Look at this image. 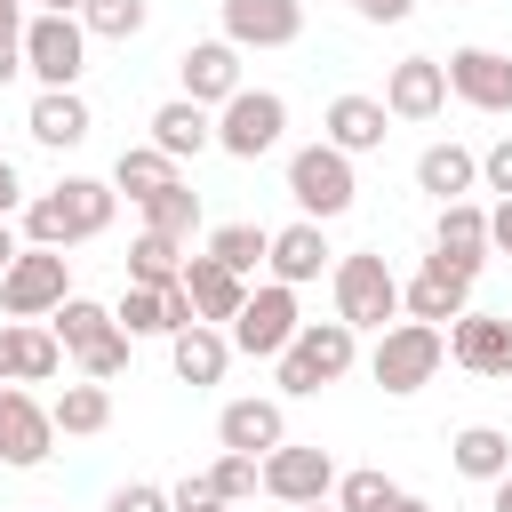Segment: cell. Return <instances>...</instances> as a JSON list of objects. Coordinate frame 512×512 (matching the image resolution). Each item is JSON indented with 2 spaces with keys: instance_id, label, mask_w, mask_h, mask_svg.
<instances>
[{
  "instance_id": "e575fe53",
  "label": "cell",
  "mask_w": 512,
  "mask_h": 512,
  "mask_svg": "<svg viewBox=\"0 0 512 512\" xmlns=\"http://www.w3.org/2000/svg\"><path fill=\"white\" fill-rule=\"evenodd\" d=\"M112 320L128 328V336H176V312H168V288H120V304H112Z\"/></svg>"
},
{
  "instance_id": "9a60e30c",
  "label": "cell",
  "mask_w": 512,
  "mask_h": 512,
  "mask_svg": "<svg viewBox=\"0 0 512 512\" xmlns=\"http://www.w3.org/2000/svg\"><path fill=\"white\" fill-rule=\"evenodd\" d=\"M448 360L472 376H512V312H464L448 320Z\"/></svg>"
},
{
  "instance_id": "f1b7e54d",
  "label": "cell",
  "mask_w": 512,
  "mask_h": 512,
  "mask_svg": "<svg viewBox=\"0 0 512 512\" xmlns=\"http://www.w3.org/2000/svg\"><path fill=\"white\" fill-rule=\"evenodd\" d=\"M448 464L464 472V480H504L512 472V432H496V424H464L456 440H448Z\"/></svg>"
},
{
  "instance_id": "5b68a950",
  "label": "cell",
  "mask_w": 512,
  "mask_h": 512,
  "mask_svg": "<svg viewBox=\"0 0 512 512\" xmlns=\"http://www.w3.org/2000/svg\"><path fill=\"white\" fill-rule=\"evenodd\" d=\"M440 360H448V336H440L432 320H392V328L376 336V352H368V376H376L392 400H408V392H424V384L440 376Z\"/></svg>"
},
{
  "instance_id": "4fadbf2b",
  "label": "cell",
  "mask_w": 512,
  "mask_h": 512,
  "mask_svg": "<svg viewBox=\"0 0 512 512\" xmlns=\"http://www.w3.org/2000/svg\"><path fill=\"white\" fill-rule=\"evenodd\" d=\"M48 448H56V416L24 384H0V464L32 472V464H48Z\"/></svg>"
},
{
  "instance_id": "83f0119b",
  "label": "cell",
  "mask_w": 512,
  "mask_h": 512,
  "mask_svg": "<svg viewBox=\"0 0 512 512\" xmlns=\"http://www.w3.org/2000/svg\"><path fill=\"white\" fill-rule=\"evenodd\" d=\"M472 184H480V152H464V144H424V152H416V192H432V200H472Z\"/></svg>"
},
{
  "instance_id": "603a6c76",
  "label": "cell",
  "mask_w": 512,
  "mask_h": 512,
  "mask_svg": "<svg viewBox=\"0 0 512 512\" xmlns=\"http://www.w3.org/2000/svg\"><path fill=\"white\" fill-rule=\"evenodd\" d=\"M24 128H32V144H48V152H72V144H88V96L80 88H40L32 96V112H24Z\"/></svg>"
},
{
  "instance_id": "ab89813d",
  "label": "cell",
  "mask_w": 512,
  "mask_h": 512,
  "mask_svg": "<svg viewBox=\"0 0 512 512\" xmlns=\"http://www.w3.org/2000/svg\"><path fill=\"white\" fill-rule=\"evenodd\" d=\"M104 512H176V504H168V488L128 480V488H112V496H104Z\"/></svg>"
},
{
  "instance_id": "c3c4849f",
  "label": "cell",
  "mask_w": 512,
  "mask_h": 512,
  "mask_svg": "<svg viewBox=\"0 0 512 512\" xmlns=\"http://www.w3.org/2000/svg\"><path fill=\"white\" fill-rule=\"evenodd\" d=\"M0 32H24V0H0Z\"/></svg>"
},
{
  "instance_id": "7a4b0ae2",
  "label": "cell",
  "mask_w": 512,
  "mask_h": 512,
  "mask_svg": "<svg viewBox=\"0 0 512 512\" xmlns=\"http://www.w3.org/2000/svg\"><path fill=\"white\" fill-rule=\"evenodd\" d=\"M352 360H360V328L352 320H304L296 344L272 360V384H280V400H312L320 384L352 376Z\"/></svg>"
},
{
  "instance_id": "ee69618b",
  "label": "cell",
  "mask_w": 512,
  "mask_h": 512,
  "mask_svg": "<svg viewBox=\"0 0 512 512\" xmlns=\"http://www.w3.org/2000/svg\"><path fill=\"white\" fill-rule=\"evenodd\" d=\"M24 208V176H16V160H0V216H16Z\"/></svg>"
},
{
  "instance_id": "f5cc1de1",
  "label": "cell",
  "mask_w": 512,
  "mask_h": 512,
  "mask_svg": "<svg viewBox=\"0 0 512 512\" xmlns=\"http://www.w3.org/2000/svg\"><path fill=\"white\" fill-rule=\"evenodd\" d=\"M224 512H232V504H224Z\"/></svg>"
},
{
  "instance_id": "9c48e42d",
  "label": "cell",
  "mask_w": 512,
  "mask_h": 512,
  "mask_svg": "<svg viewBox=\"0 0 512 512\" xmlns=\"http://www.w3.org/2000/svg\"><path fill=\"white\" fill-rule=\"evenodd\" d=\"M64 296H72L64 248H32V240H24V256L0 272V312H8V320H48Z\"/></svg>"
},
{
  "instance_id": "8992f818",
  "label": "cell",
  "mask_w": 512,
  "mask_h": 512,
  "mask_svg": "<svg viewBox=\"0 0 512 512\" xmlns=\"http://www.w3.org/2000/svg\"><path fill=\"white\" fill-rule=\"evenodd\" d=\"M288 200L312 216V224H328V216H344L352 200H360V176H352V152H336L328 136L320 144H304V152H288Z\"/></svg>"
},
{
  "instance_id": "836d02e7",
  "label": "cell",
  "mask_w": 512,
  "mask_h": 512,
  "mask_svg": "<svg viewBox=\"0 0 512 512\" xmlns=\"http://www.w3.org/2000/svg\"><path fill=\"white\" fill-rule=\"evenodd\" d=\"M208 256L248 280V272H264V256H272V232H264V224H216V232H208Z\"/></svg>"
},
{
  "instance_id": "e0dca14e",
  "label": "cell",
  "mask_w": 512,
  "mask_h": 512,
  "mask_svg": "<svg viewBox=\"0 0 512 512\" xmlns=\"http://www.w3.org/2000/svg\"><path fill=\"white\" fill-rule=\"evenodd\" d=\"M64 368V336L48 320H8L0 328V384H48Z\"/></svg>"
},
{
  "instance_id": "816d5d0a",
  "label": "cell",
  "mask_w": 512,
  "mask_h": 512,
  "mask_svg": "<svg viewBox=\"0 0 512 512\" xmlns=\"http://www.w3.org/2000/svg\"><path fill=\"white\" fill-rule=\"evenodd\" d=\"M296 512H336V504H328V496H320V504H296Z\"/></svg>"
},
{
  "instance_id": "74e56055",
  "label": "cell",
  "mask_w": 512,
  "mask_h": 512,
  "mask_svg": "<svg viewBox=\"0 0 512 512\" xmlns=\"http://www.w3.org/2000/svg\"><path fill=\"white\" fill-rule=\"evenodd\" d=\"M208 472H216V488H224V504H248V496L264 488V456H240V448H224V456H216Z\"/></svg>"
},
{
  "instance_id": "681fc988",
  "label": "cell",
  "mask_w": 512,
  "mask_h": 512,
  "mask_svg": "<svg viewBox=\"0 0 512 512\" xmlns=\"http://www.w3.org/2000/svg\"><path fill=\"white\" fill-rule=\"evenodd\" d=\"M384 512H432V504H424V496H392Z\"/></svg>"
},
{
  "instance_id": "8fae6325",
  "label": "cell",
  "mask_w": 512,
  "mask_h": 512,
  "mask_svg": "<svg viewBox=\"0 0 512 512\" xmlns=\"http://www.w3.org/2000/svg\"><path fill=\"white\" fill-rule=\"evenodd\" d=\"M472 280L480 272H464V264H448V256H424L416 264V280H400V312L408 320H464L472 312Z\"/></svg>"
},
{
  "instance_id": "bcb514c9",
  "label": "cell",
  "mask_w": 512,
  "mask_h": 512,
  "mask_svg": "<svg viewBox=\"0 0 512 512\" xmlns=\"http://www.w3.org/2000/svg\"><path fill=\"white\" fill-rule=\"evenodd\" d=\"M16 256H24V240H16V232H8V216H0V272H8Z\"/></svg>"
},
{
  "instance_id": "d590c367",
  "label": "cell",
  "mask_w": 512,
  "mask_h": 512,
  "mask_svg": "<svg viewBox=\"0 0 512 512\" xmlns=\"http://www.w3.org/2000/svg\"><path fill=\"white\" fill-rule=\"evenodd\" d=\"M144 16H152V0H80L88 40H136V32H144Z\"/></svg>"
},
{
  "instance_id": "f35d334b",
  "label": "cell",
  "mask_w": 512,
  "mask_h": 512,
  "mask_svg": "<svg viewBox=\"0 0 512 512\" xmlns=\"http://www.w3.org/2000/svg\"><path fill=\"white\" fill-rule=\"evenodd\" d=\"M168 504H176V512H224V488H216V472H184V480L168 488Z\"/></svg>"
},
{
  "instance_id": "d6a6232c",
  "label": "cell",
  "mask_w": 512,
  "mask_h": 512,
  "mask_svg": "<svg viewBox=\"0 0 512 512\" xmlns=\"http://www.w3.org/2000/svg\"><path fill=\"white\" fill-rule=\"evenodd\" d=\"M144 208V232H168V240H192L200 232V192L176 176V184H160L152 200H136Z\"/></svg>"
},
{
  "instance_id": "ba28073f",
  "label": "cell",
  "mask_w": 512,
  "mask_h": 512,
  "mask_svg": "<svg viewBox=\"0 0 512 512\" xmlns=\"http://www.w3.org/2000/svg\"><path fill=\"white\" fill-rule=\"evenodd\" d=\"M280 136H288V96L280 88H240L232 104H216V152L264 160Z\"/></svg>"
},
{
  "instance_id": "4dcf8cb0",
  "label": "cell",
  "mask_w": 512,
  "mask_h": 512,
  "mask_svg": "<svg viewBox=\"0 0 512 512\" xmlns=\"http://www.w3.org/2000/svg\"><path fill=\"white\" fill-rule=\"evenodd\" d=\"M48 416H56V432H72V440H96L104 424H112V392L88 376V384H64L56 400H48Z\"/></svg>"
},
{
  "instance_id": "484cf974",
  "label": "cell",
  "mask_w": 512,
  "mask_h": 512,
  "mask_svg": "<svg viewBox=\"0 0 512 512\" xmlns=\"http://www.w3.org/2000/svg\"><path fill=\"white\" fill-rule=\"evenodd\" d=\"M384 136H392V112H384V96H336L328 104V144L336 152H384Z\"/></svg>"
},
{
  "instance_id": "f6af8a7d",
  "label": "cell",
  "mask_w": 512,
  "mask_h": 512,
  "mask_svg": "<svg viewBox=\"0 0 512 512\" xmlns=\"http://www.w3.org/2000/svg\"><path fill=\"white\" fill-rule=\"evenodd\" d=\"M352 8H360V16H368V24H400V16H408V8H416V0H352Z\"/></svg>"
},
{
  "instance_id": "d6986e66",
  "label": "cell",
  "mask_w": 512,
  "mask_h": 512,
  "mask_svg": "<svg viewBox=\"0 0 512 512\" xmlns=\"http://www.w3.org/2000/svg\"><path fill=\"white\" fill-rule=\"evenodd\" d=\"M176 72H184V96H192V104H208V112H216V104H232V96L248 88V80H240V48H232V40H192V48L176 56Z\"/></svg>"
},
{
  "instance_id": "6da1fadb",
  "label": "cell",
  "mask_w": 512,
  "mask_h": 512,
  "mask_svg": "<svg viewBox=\"0 0 512 512\" xmlns=\"http://www.w3.org/2000/svg\"><path fill=\"white\" fill-rule=\"evenodd\" d=\"M112 200H120V184H104V176H64V184H48V192L24 200V240H32V248H80V240H96V232L112 224Z\"/></svg>"
},
{
  "instance_id": "1f68e13d",
  "label": "cell",
  "mask_w": 512,
  "mask_h": 512,
  "mask_svg": "<svg viewBox=\"0 0 512 512\" xmlns=\"http://www.w3.org/2000/svg\"><path fill=\"white\" fill-rule=\"evenodd\" d=\"M176 176H184V160H168L160 144H128V152L112 160V184H120L128 200H152V192H160V184H176Z\"/></svg>"
},
{
  "instance_id": "7c38bea8",
  "label": "cell",
  "mask_w": 512,
  "mask_h": 512,
  "mask_svg": "<svg viewBox=\"0 0 512 512\" xmlns=\"http://www.w3.org/2000/svg\"><path fill=\"white\" fill-rule=\"evenodd\" d=\"M264 496H280V504H320V496H336V456H328V448H304V440H280V448L264 456Z\"/></svg>"
},
{
  "instance_id": "60d3db41",
  "label": "cell",
  "mask_w": 512,
  "mask_h": 512,
  "mask_svg": "<svg viewBox=\"0 0 512 512\" xmlns=\"http://www.w3.org/2000/svg\"><path fill=\"white\" fill-rule=\"evenodd\" d=\"M480 184H488L496 200H512V136H496V144L480 152Z\"/></svg>"
},
{
  "instance_id": "277c9868",
  "label": "cell",
  "mask_w": 512,
  "mask_h": 512,
  "mask_svg": "<svg viewBox=\"0 0 512 512\" xmlns=\"http://www.w3.org/2000/svg\"><path fill=\"white\" fill-rule=\"evenodd\" d=\"M328 288H336V320H352V328H392L400 320V280H392V264L376 256V248H352V256H336L328 264Z\"/></svg>"
},
{
  "instance_id": "ffe728a7",
  "label": "cell",
  "mask_w": 512,
  "mask_h": 512,
  "mask_svg": "<svg viewBox=\"0 0 512 512\" xmlns=\"http://www.w3.org/2000/svg\"><path fill=\"white\" fill-rule=\"evenodd\" d=\"M432 256H448V264L480 272V264L496 256V240H488V208H480V200H440V224H432Z\"/></svg>"
},
{
  "instance_id": "52a82bcc",
  "label": "cell",
  "mask_w": 512,
  "mask_h": 512,
  "mask_svg": "<svg viewBox=\"0 0 512 512\" xmlns=\"http://www.w3.org/2000/svg\"><path fill=\"white\" fill-rule=\"evenodd\" d=\"M24 72H32L40 88H80V72H88V24L40 8V16L24 24Z\"/></svg>"
},
{
  "instance_id": "d4e9b609",
  "label": "cell",
  "mask_w": 512,
  "mask_h": 512,
  "mask_svg": "<svg viewBox=\"0 0 512 512\" xmlns=\"http://www.w3.org/2000/svg\"><path fill=\"white\" fill-rule=\"evenodd\" d=\"M168 360H176V376H184V384H224V368H232V328L192 320V328H176V336H168Z\"/></svg>"
},
{
  "instance_id": "ac0fdd59",
  "label": "cell",
  "mask_w": 512,
  "mask_h": 512,
  "mask_svg": "<svg viewBox=\"0 0 512 512\" xmlns=\"http://www.w3.org/2000/svg\"><path fill=\"white\" fill-rule=\"evenodd\" d=\"M448 96L472 112H512V56L496 48H456L448 56Z\"/></svg>"
},
{
  "instance_id": "b9f144b4",
  "label": "cell",
  "mask_w": 512,
  "mask_h": 512,
  "mask_svg": "<svg viewBox=\"0 0 512 512\" xmlns=\"http://www.w3.org/2000/svg\"><path fill=\"white\" fill-rule=\"evenodd\" d=\"M24 72V32H0V88Z\"/></svg>"
},
{
  "instance_id": "7bdbcfd3",
  "label": "cell",
  "mask_w": 512,
  "mask_h": 512,
  "mask_svg": "<svg viewBox=\"0 0 512 512\" xmlns=\"http://www.w3.org/2000/svg\"><path fill=\"white\" fill-rule=\"evenodd\" d=\"M488 240H496V256H512V200L488 208Z\"/></svg>"
},
{
  "instance_id": "7402d4cb",
  "label": "cell",
  "mask_w": 512,
  "mask_h": 512,
  "mask_svg": "<svg viewBox=\"0 0 512 512\" xmlns=\"http://www.w3.org/2000/svg\"><path fill=\"white\" fill-rule=\"evenodd\" d=\"M216 440L224 448H240V456H272L280 440H288V408L280 400H224V416H216Z\"/></svg>"
},
{
  "instance_id": "5bb4252c",
  "label": "cell",
  "mask_w": 512,
  "mask_h": 512,
  "mask_svg": "<svg viewBox=\"0 0 512 512\" xmlns=\"http://www.w3.org/2000/svg\"><path fill=\"white\" fill-rule=\"evenodd\" d=\"M384 112L392 120H440L448 112V64L440 56H400L384 72Z\"/></svg>"
},
{
  "instance_id": "3957f363",
  "label": "cell",
  "mask_w": 512,
  "mask_h": 512,
  "mask_svg": "<svg viewBox=\"0 0 512 512\" xmlns=\"http://www.w3.org/2000/svg\"><path fill=\"white\" fill-rule=\"evenodd\" d=\"M48 328L64 336V352L80 360V376H96V384H112L120 368H128V328L112 320V304H96V296H64L56 312H48Z\"/></svg>"
},
{
  "instance_id": "7dc6e473",
  "label": "cell",
  "mask_w": 512,
  "mask_h": 512,
  "mask_svg": "<svg viewBox=\"0 0 512 512\" xmlns=\"http://www.w3.org/2000/svg\"><path fill=\"white\" fill-rule=\"evenodd\" d=\"M488 512H512V472H504V480H488Z\"/></svg>"
},
{
  "instance_id": "cb8c5ba5",
  "label": "cell",
  "mask_w": 512,
  "mask_h": 512,
  "mask_svg": "<svg viewBox=\"0 0 512 512\" xmlns=\"http://www.w3.org/2000/svg\"><path fill=\"white\" fill-rule=\"evenodd\" d=\"M184 288H192V312H200V320H216V328H232V320H240V304H248V280H240L232 264H216L208 248H200V256H184Z\"/></svg>"
},
{
  "instance_id": "2e32d148",
  "label": "cell",
  "mask_w": 512,
  "mask_h": 512,
  "mask_svg": "<svg viewBox=\"0 0 512 512\" xmlns=\"http://www.w3.org/2000/svg\"><path fill=\"white\" fill-rule=\"evenodd\" d=\"M224 40L232 48H296L304 0H224Z\"/></svg>"
},
{
  "instance_id": "f546056e",
  "label": "cell",
  "mask_w": 512,
  "mask_h": 512,
  "mask_svg": "<svg viewBox=\"0 0 512 512\" xmlns=\"http://www.w3.org/2000/svg\"><path fill=\"white\" fill-rule=\"evenodd\" d=\"M184 256H192V240L136 232V248H128V280H136V288H176V280H184Z\"/></svg>"
},
{
  "instance_id": "f907efd6",
  "label": "cell",
  "mask_w": 512,
  "mask_h": 512,
  "mask_svg": "<svg viewBox=\"0 0 512 512\" xmlns=\"http://www.w3.org/2000/svg\"><path fill=\"white\" fill-rule=\"evenodd\" d=\"M40 8H56V16H80V0H40Z\"/></svg>"
},
{
  "instance_id": "30bf717a",
  "label": "cell",
  "mask_w": 512,
  "mask_h": 512,
  "mask_svg": "<svg viewBox=\"0 0 512 512\" xmlns=\"http://www.w3.org/2000/svg\"><path fill=\"white\" fill-rule=\"evenodd\" d=\"M296 328H304L296 288H288V280H264V288H248V304H240V320H232V352H248V360H280V352L296 344Z\"/></svg>"
},
{
  "instance_id": "44dd1931",
  "label": "cell",
  "mask_w": 512,
  "mask_h": 512,
  "mask_svg": "<svg viewBox=\"0 0 512 512\" xmlns=\"http://www.w3.org/2000/svg\"><path fill=\"white\" fill-rule=\"evenodd\" d=\"M328 264H336V248H328V232H320L312 216H296V224H280V232H272V256H264V272H272V280L304 288V280H320Z\"/></svg>"
},
{
  "instance_id": "4316f807",
  "label": "cell",
  "mask_w": 512,
  "mask_h": 512,
  "mask_svg": "<svg viewBox=\"0 0 512 512\" xmlns=\"http://www.w3.org/2000/svg\"><path fill=\"white\" fill-rule=\"evenodd\" d=\"M152 144H160L168 160H200V152L216 144V112L192 104V96H168V104L152 112Z\"/></svg>"
},
{
  "instance_id": "8d00e7d4",
  "label": "cell",
  "mask_w": 512,
  "mask_h": 512,
  "mask_svg": "<svg viewBox=\"0 0 512 512\" xmlns=\"http://www.w3.org/2000/svg\"><path fill=\"white\" fill-rule=\"evenodd\" d=\"M400 488L376 472V464H360V472H336V512H384Z\"/></svg>"
}]
</instances>
